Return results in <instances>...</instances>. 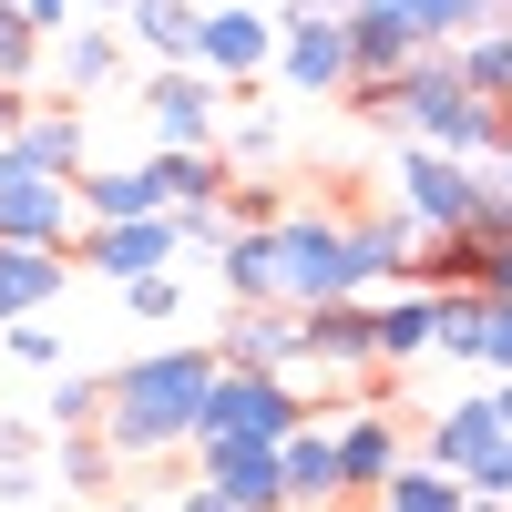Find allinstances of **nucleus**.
<instances>
[{"label": "nucleus", "instance_id": "nucleus-16", "mask_svg": "<svg viewBox=\"0 0 512 512\" xmlns=\"http://www.w3.org/2000/svg\"><path fill=\"white\" fill-rule=\"evenodd\" d=\"M441 349V287H379V369H410V359H431Z\"/></svg>", "mask_w": 512, "mask_h": 512}, {"label": "nucleus", "instance_id": "nucleus-30", "mask_svg": "<svg viewBox=\"0 0 512 512\" xmlns=\"http://www.w3.org/2000/svg\"><path fill=\"white\" fill-rule=\"evenodd\" d=\"M277 154H287V123L246 103V113L226 123V164H236V175H267V164H277Z\"/></svg>", "mask_w": 512, "mask_h": 512}, {"label": "nucleus", "instance_id": "nucleus-23", "mask_svg": "<svg viewBox=\"0 0 512 512\" xmlns=\"http://www.w3.org/2000/svg\"><path fill=\"white\" fill-rule=\"evenodd\" d=\"M52 482L82 492V502H103V492L123 482V451H113L103 431H62V441H52Z\"/></svg>", "mask_w": 512, "mask_h": 512}, {"label": "nucleus", "instance_id": "nucleus-17", "mask_svg": "<svg viewBox=\"0 0 512 512\" xmlns=\"http://www.w3.org/2000/svg\"><path fill=\"white\" fill-rule=\"evenodd\" d=\"M11 154L31 164V175L82 185V175H93V144H82V103H31V123L11 134Z\"/></svg>", "mask_w": 512, "mask_h": 512}, {"label": "nucleus", "instance_id": "nucleus-31", "mask_svg": "<svg viewBox=\"0 0 512 512\" xmlns=\"http://www.w3.org/2000/svg\"><path fill=\"white\" fill-rule=\"evenodd\" d=\"M410 31H420V52H451V41H472L482 31V0H400Z\"/></svg>", "mask_w": 512, "mask_h": 512}, {"label": "nucleus", "instance_id": "nucleus-35", "mask_svg": "<svg viewBox=\"0 0 512 512\" xmlns=\"http://www.w3.org/2000/svg\"><path fill=\"white\" fill-rule=\"evenodd\" d=\"M277 216H287L277 175H236V185H226V226H277Z\"/></svg>", "mask_w": 512, "mask_h": 512}, {"label": "nucleus", "instance_id": "nucleus-39", "mask_svg": "<svg viewBox=\"0 0 512 512\" xmlns=\"http://www.w3.org/2000/svg\"><path fill=\"white\" fill-rule=\"evenodd\" d=\"M21 11H31V21H41V31H52V41H62V31H72V21H82V0H21Z\"/></svg>", "mask_w": 512, "mask_h": 512}, {"label": "nucleus", "instance_id": "nucleus-14", "mask_svg": "<svg viewBox=\"0 0 512 512\" xmlns=\"http://www.w3.org/2000/svg\"><path fill=\"white\" fill-rule=\"evenodd\" d=\"M123 72H134V31H123V21H72L52 41V82H62V93H113Z\"/></svg>", "mask_w": 512, "mask_h": 512}, {"label": "nucleus", "instance_id": "nucleus-29", "mask_svg": "<svg viewBox=\"0 0 512 512\" xmlns=\"http://www.w3.org/2000/svg\"><path fill=\"white\" fill-rule=\"evenodd\" d=\"M451 62H461V82H472V93L512 103V31H472V41H451Z\"/></svg>", "mask_w": 512, "mask_h": 512}, {"label": "nucleus", "instance_id": "nucleus-40", "mask_svg": "<svg viewBox=\"0 0 512 512\" xmlns=\"http://www.w3.org/2000/svg\"><path fill=\"white\" fill-rule=\"evenodd\" d=\"M175 512H236V502H226L216 482H195V492H175Z\"/></svg>", "mask_w": 512, "mask_h": 512}, {"label": "nucleus", "instance_id": "nucleus-48", "mask_svg": "<svg viewBox=\"0 0 512 512\" xmlns=\"http://www.w3.org/2000/svg\"><path fill=\"white\" fill-rule=\"evenodd\" d=\"M328 11H359V0H328Z\"/></svg>", "mask_w": 512, "mask_h": 512}, {"label": "nucleus", "instance_id": "nucleus-20", "mask_svg": "<svg viewBox=\"0 0 512 512\" xmlns=\"http://www.w3.org/2000/svg\"><path fill=\"white\" fill-rule=\"evenodd\" d=\"M277 461H287V502H297V512H338V502H349V472H338V420H308Z\"/></svg>", "mask_w": 512, "mask_h": 512}, {"label": "nucleus", "instance_id": "nucleus-24", "mask_svg": "<svg viewBox=\"0 0 512 512\" xmlns=\"http://www.w3.org/2000/svg\"><path fill=\"white\" fill-rule=\"evenodd\" d=\"M441 359L492 369V297H482V287H451V297H441Z\"/></svg>", "mask_w": 512, "mask_h": 512}, {"label": "nucleus", "instance_id": "nucleus-26", "mask_svg": "<svg viewBox=\"0 0 512 512\" xmlns=\"http://www.w3.org/2000/svg\"><path fill=\"white\" fill-rule=\"evenodd\" d=\"M41 62H52V31H41L21 0H0V93H31Z\"/></svg>", "mask_w": 512, "mask_h": 512}, {"label": "nucleus", "instance_id": "nucleus-1", "mask_svg": "<svg viewBox=\"0 0 512 512\" xmlns=\"http://www.w3.org/2000/svg\"><path fill=\"white\" fill-rule=\"evenodd\" d=\"M113 379V400H103V441L123 451V472L134 461H164V451H195L205 441V400H216V338H164V349H134Z\"/></svg>", "mask_w": 512, "mask_h": 512}, {"label": "nucleus", "instance_id": "nucleus-2", "mask_svg": "<svg viewBox=\"0 0 512 512\" xmlns=\"http://www.w3.org/2000/svg\"><path fill=\"white\" fill-rule=\"evenodd\" d=\"M349 103H359V113H390L410 144H441V154H461V164H492V154L512 144V103L472 93L451 52H420L400 82H359Z\"/></svg>", "mask_w": 512, "mask_h": 512}, {"label": "nucleus", "instance_id": "nucleus-45", "mask_svg": "<svg viewBox=\"0 0 512 512\" xmlns=\"http://www.w3.org/2000/svg\"><path fill=\"white\" fill-rule=\"evenodd\" d=\"M472 512H512V502H502V492H472Z\"/></svg>", "mask_w": 512, "mask_h": 512}, {"label": "nucleus", "instance_id": "nucleus-11", "mask_svg": "<svg viewBox=\"0 0 512 512\" xmlns=\"http://www.w3.org/2000/svg\"><path fill=\"white\" fill-rule=\"evenodd\" d=\"M195 62L226 82V93H256V82L277 72V11H205V41Z\"/></svg>", "mask_w": 512, "mask_h": 512}, {"label": "nucleus", "instance_id": "nucleus-33", "mask_svg": "<svg viewBox=\"0 0 512 512\" xmlns=\"http://www.w3.org/2000/svg\"><path fill=\"white\" fill-rule=\"evenodd\" d=\"M0 349H11L21 369H41V379H62V359H72V338H62L52 318H11V328H0Z\"/></svg>", "mask_w": 512, "mask_h": 512}, {"label": "nucleus", "instance_id": "nucleus-12", "mask_svg": "<svg viewBox=\"0 0 512 512\" xmlns=\"http://www.w3.org/2000/svg\"><path fill=\"white\" fill-rule=\"evenodd\" d=\"M338 420V472H349V502H379L400 472H410V441L390 410H328Z\"/></svg>", "mask_w": 512, "mask_h": 512}, {"label": "nucleus", "instance_id": "nucleus-4", "mask_svg": "<svg viewBox=\"0 0 512 512\" xmlns=\"http://www.w3.org/2000/svg\"><path fill=\"white\" fill-rule=\"evenodd\" d=\"M308 390H318V369H308V359H297V369H226V379H216V400H205V441L287 451V441L318 420Z\"/></svg>", "mask_w": 512, "mask_h": 512}, {"label": "nucleus", "instance_id": "nucleus-13", "mask_svg": "<svg viewBox=\"0 0 512 512\" xmlns=\"http://www.w3.org/2000/svg\"><path fill=\"white\" fill-rule=\"evenodd\" d=\"M195 482H216L236 512H297L287 502V461L256 441H195Z\"/></svg>", "mask_w": 512, "mask_h": 512}, {"label": "nucleus", "instance_id": "nucleus-6", "mask_svg": "<svg viewBox=\"0 0 512 512\" xmlns=\"http://www.w3.org/2000/svg\"><path fill=\"white\" fill-rule=\"evenodd\" d=\"M277 93H308V103H349L359 93V52H349V11L328 0H297L277 11Z\"/></svg>", "mask_w": 512, "mask_h": 512}, {"label": "nucleus", "instance_id": "nucleus-25", "mask_svg": "<svg viewBox=\"0 0 512 512\" xmlns=\"http://www.w3.org/2000/svg\"><path fill=\"white\" fill-rule=\"evenodd\" d=\"M369 512H472V482H461V472H441V461H410V472L379 492Z\"/></svg>", "mask_w": 512, "mask_h": 512}, {"label": "nucleus", "instance_id": "nucleus-32", "mask_svg": "<svg viewBox=\"0 0 512 512\" xmlns=\"http://www.w3.org/2000/svg\"><path fill=\"white\" fill-rule=\"evenodd\" d=\"M420 287H482V236H431L420 246Z\"/></svg>", "mask_w": 512, "mask_h": 512}, {"label": "nucleus", "instance_id": "nucleus-3", "mask_svg": "<svg viewBox=\"0 0 512 512\" xmlns=\"http://www.w3.org/2000/svg\"><path fill=\"white\" fill-rule=\"evenodd\" d=\"M390 205L420 216V236H492V226L512 216L482 164H461V154H441V144H400V154H390Z\"/></svg>", "mask_w": 512, "mask_h": 512}, {"label": "nucleus", "instance_id": "nucleus-37", "mask_svg": "<svg viewBox=\"0 0 512 512\" xmlns=\"http://www.w3.org/2000/svg\"><path fill=\"white\" fill-rule=\"evenodd\" d=\"M41 482H52V451L41 461H0V502H41Z\"/></svg>", "mask_w": 512, "mask_h": 512}, {"label": "nucleus", "instance_id": "nucleus-43", "mask_svg": "<svg viewBox=\"0 0 512 512\" xmlns=\"http://www.w3.org/2000/svg\"><path fill=\"white\" fill-rule=\"evenodd\" d=\"M482 31H512V0H482Z\"/></svg>", "mask_w": 512, "mask_h": 512}, {"label": "nucleus", "instance_id": "nucleus-36", "mask_svg": "<svg viewBox=\"0 0 512 512\" xmlns=\"http://www.w3.org/2000/svg\"><path fill=\"white\" fill-rule=\"evenodd\" d=\"M482 297H512V216L482 236Z\"/></svg>", "mask_w": 512, "mask_h": 512}, {"label": "nucleus", "instance_id": "nucleus-47", "mask_svg": "<svg viewBox=\"0 0 512 512\" xmlns=\"http://www.w3.org/2000/svg\"><path fill=\"white\" fill-rule=\"evenodd\" d=\"M205 11H256V0H205Z\"/></svg>", "mask_w": 512, "mask_h": 512}, {"label": "nucleus", "instance_id": "nucleus-8", "mask_svg": "<svg viewBox=\"0 0 512 512\" xmlns=\"http://www.w3.org/2000/svg\"><path fill=\"white\" fill-rule=\"evenodd\" d=\"M0 236L11 246H82V185H62V175H31V164L0 144Z\"/></svg>", "mask_w": 512, "mask_h": 512}, {"label": "nucleus", "instance_id": "nucleus-5", "mask_svg": "<svg viewBox=\"0 0 512 512\" xmlns=\"http://www.w3.org/2000/svg\"><path fill=\"white\" fill-rule=\"evenodd\" d=\"M134 103H144V123H154V144H164V154H226L236 93H226L205 62H154V72L134 82Z\"/></svg>", "mask_w": 512, "mask_h": 512}, {"label": "nucleus", "instance_id": "nucleus-21", "mask_svg": "<svg viewBox=\"0 0 512 512\" xmlns=\"http://www.w3.org/2000/svg\"><path fill=\"white\" fill-rule=\"evenodd\" d=\"M134 216H175V205H164L154 154H144V164H103V175H82V226H134Z\"/></svg>", "mask_w": 512, "mask_h": 512}, {"label": "nucleus", "instance_id": "nucleus-18", "mask_svg": "<svg viewBox=\"0 0 512 512\" xmlns=\"http://www.w3.org/2000/svg\"><path fill=\"white\" fill-rule=\"evenodd\" d=\"M62 287H72L62 246H11V236H0V328H11V318H52Z\"/></svg>", "mask_w": 512, "mask_h": 512}, {"label": "nucleus", "instance_id": "nucleus-10", "mask_svg": "<svg viewBox=\"0 0 512 512\" xmlns=\"http://www.w3.org/2000/svg\"><path fill=\"white\" fill-rule=\"evenodd\" d=\"M175 256H185V226H175V216H134V226H82L72 267H93V277H113V287H134V277H164Z\"/></svg>", "mask_w": 512, "mask_h": 512}, {"label": "nucleus", "instance_id": "nucleus-9", "mask_svg": "<svg viewBox=\"0 0 512 512\" xmlns=\"http://www.w3.org/2000/svg\"><path fill=\"white\" fill-rule=\"evenodd\" d=\"M297 349H308L318 379L379 369V297H328V308H297Z\"/></svg>", "mask_w": 512, "mask_h": 512}, {"label": "nucleus", "instance_id": "nucleus-46", "mask_svg": "<svg viewBox=\"0 0 512 512\" xmlns=\"http://www.w3.org/2000/svg\"><path fill=\"white\" fill-rule=\"evenodd\" d=\"M492 400H502V420H512V379H492Z\"/></svg>", "mask_w": 512, "mask_h": 512}, {"label": "nucleus", "instance_id": "nucleus-38", "mask_svg": "<svg viewBox=\"0 0 512 512\" xmlns=\"http://www.w3.org/2000/svg\"><path fill=\"white\" fill-rule=\"evenodd\" d=\"M492 379H512V297H492Z\"/></svg>", "mask_w": 512, "mask_h": 512}, {"label": "nucleus", "instance_id": "nucleus-34", "mask_svg": "<svg viewBox=\"0 0 512 512\" xmlns=\"http://www.w3.org/2000/svg\"><path fill=\"white\" fill-rule=\"evenodd\" d=\"M123 308H134L144 328H175V318H185V277H175V267H164V277H134V287H123Z\"/></svg>", "mask_w": 512, "mask_h": 512}, {"label": "nucleus", "instance_id": "nucleus-7", "mask_svg": "<svg viewBox=\"0 0 512 512\" xmlns=\"http://www.w3.org/2000/svg\"><path fill=\"white\" fill-rule=\"evenodd\" d=\"M420 461H441V472H461L472 492H502L512 502V420L492 390H461L431 431H420Z\"/></svg>", "mask_w": 512, "mask_h": 512}, {"label": "nucleus", "instance_id": "nucleus-15", "mask_svg": "<svg viewBox=\"0 0 512 512\" xmlns=\"http://www.w3.org/2000/svg\"><path fill=\"white\" fill-rule=\"evenodd\" d=\"M216 359L226 369H297L308 349H297V308H277V297H256V308H236L216 328Z\"/></svg>", "mask_w": 512, "mask_h": 512}, {"label": "nucleus", "instance_id": "nucleus-42", "mask_svg": "<svg viewBox=\"0 0 512 512\" xmlns=\"http://www.w3.org/2000/svg\"><path fill=\"white\" fill-rule=\"evenodd\" d=\"M123 11H134V0H82V21H123Z\"/></svg>", "mask_w": 512, "mask_h": 512}, {"label": "nucleus", "instance_id": "nucleus-27", "mask_svg": "<svg viewBox=\"0 0 512 512\" xmlns=\"http://www.w3.org/2000/svg\"><path fill=\"white\" fill-rule=\"evenodd\" d=\"M154 175H164V205H226L236 164L226 154H154Z\"/></svg>", "mask_w": 512, "mask_h": 512}, {"label": "nucleus", "instance_id": "nucleus-44", "mask_svg": "<svg viewBox=\"0 0 512 512\" xmlns=\"http://www.w3.org/2000/svg\"><path fill=\"white\" fill-rule=\"evenodd\" d=\"M103 512H175V502H103Z\"/></svg>", "mask_w": 512, "mask_h": 512}, {"label": "nucleus", "instance_id": "nucleus-19", "mask_svg": "<svg viewBox=\"0 0 512 512\" xmlns=\"http://www.w3.org/2000/svg\"><path fill=\"white\" fill-rule=\"evenodd\" d=\"M349 52H359V82H400L420 62V31H410L400 0H359L349 11Z\"/></svg>", "mask_w": 512, "mask_h": 512}, {"label": "nucleus", "instance_id": "nucleus-28", "mask_svg": "<svg viewBox=\"0 0 512 512\" xmlns=\"http://www.w3.org/2000/svg\"><path fill=\"white\" fill-rule=\"evenodd\" d=\"M103 400H113V379H82V369H62V379H52V400H41L52 441H62V431H103Z\"/></svg>", "mask_w": 512, "mask_h": 512}, {"label": "nucleus", "instance_id": "nucleus-41", "mask_svg": "<svg viewBox=\"0 0 512 512\" xmlns=\"http://www.w3.org/2000/svg\"><path fill=\"white\" fill-rule=\"evenodd\" d=\"M482 175H492V195H502V205H512V144H502V154H492V164H482Z\"/></svg>", "mask_w": 512, "mask_h": 512}, {"label": "nucleus", "instance_id": "nucleus-22", "mask_svg": "<svg viewBox=\"0 0 512 512\" xmlns=\"http://www.w3.org/2000/svg\"><path fill=\"white\" fill-rule=\"evenodd\" d=\"M123 31H134V52H154V62H195L205 0H134V11H123Z\"/></svg>", "mask_w": 512, "mask_h": 512}]
</instances>
